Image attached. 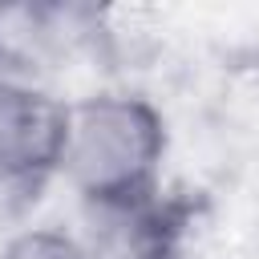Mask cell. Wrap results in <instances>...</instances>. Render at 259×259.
I'll list each match as a JSON object with an SVG mask.
<instances>
[{
  "instance_id": "cell-1",
  "label": "cell",
  "mask_w": 259,
  "mask_h": 259,
  "mask_svg": "<svg viewBox=\"0 0 259 259\" xmlns=\"http://www.w3.org/2000/svg\"><path fill=\"white\" fill-rule=\"evenodd\" d=\"M166 117L130 89H101L69 101L61 174L97 214H121L162 194Z\"/></svg>"
},
{
  "instance_id": "cell-2",
  "label": "cell",
  "mask_w": 259,
  "mask_h": 259,
  "mask_svg": "<svg viewBox=\"0 0 259 259\" xmlns=\"http://www.w3.org/2000/svg\"><path fill=\"white\" fill-rule=\"evenodd\" d=\"M69 101L57 89L0 81V186L36 190L61 174Z\"/></svg>"
},
{
  "instance_id": "cell-3",
  "label": "cell",
  "mask_w": 259,
  "mask_h": 259,
  "mask_svg": "<svg viewBox=\"0 0 259 259\" xmlns=\"http://www.w3.org/2000/svg\"><path fill=\"white\" fill-rule=\"evenodd\" d=\"M93 32L85 8L69 4H4L0 8V81L53 89L61 61Z\"/></svg>"
},
{
  "instance_id": "cell-4",
  "label": "cell",
  "mask_w": 259,
  "mask_h": 259,
  "mask_svg": "<svg viewBox=\"0 0 259 259\" xmlns=\"http://www.w3.org/2000/svg\"><path fill=\"white\" fill-rule=\"evenodd\" d=\"M0 259H97L93 243L61 227H32L4 243Z\"/></svg>"
}]
</instances>
